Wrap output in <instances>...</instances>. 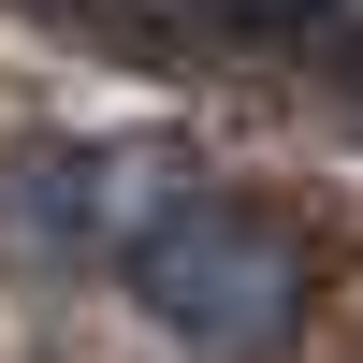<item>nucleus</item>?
Here are the masks:
<instances>
[{"instance_id": "nucleus-1", "label": "nucleus", "mask_w": 363, "mask_h": 363, "mask_svg": "<svg viewBox=\"0 0 363 363\" xmlns=\"http://www.w3.org/2000/svg\"><path fill=\"white\" fill-rule=\"evenodd\" d=\"M102 262H116V291H131L189 363H277L306 335V306H320L306 233L262 189H189L174 160H116Z\"/></svg>"}]
</instances>
